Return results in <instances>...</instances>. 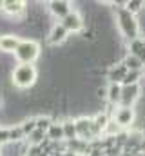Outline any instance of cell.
Instances as JSON below:
<instances>
[{
  "label": "cell",
  "mask_w": 145,
  "mask_h": 156,
  "mask_svg": "<svg viewBox=\"0 0 145 156\" xmlns=\"http://www.w3.org/2000/svg\"><path fill=\"white\" fill-rule=\"evenodd\" d=\"M62 129H64V140L72 142L78 138L76 134V125H74V118H64L62 120Z\"/></svg>",
  "instance_id": "obj_14"
},
{
  "label": "cell",
  "mask_w": 145,
  "mask_h": 156,
  "mask_svg": "<svg viewBox=\"0 0 145 156\" xmlns=\"http://www.w3.org/2000/svg\"><path fill=\"white\" fill-rule=\"evenodd\" d=\"M35 120H36V129H40V131H44V133H47L49 127L55 123L49 115H38V116H35Z\"/></svg>",
  "instance_id": "obj_22"
},
{
  "label": "cell",
  "mask_w": 145,
  "mask_h": 156,
  "mask_svg": "<svg viewBox=\"0 0 145 156\" xmlns=\"http://www.w3.org/2000/svg\"><path fill=\"white\" fill-rule=\"evenodd\" d=\"M15 60L18 64H35L36 58L40 56V45L35 40H20L16 51H15Z\"/></svg>",
  "instance_id": "obj_3"
},
{
  "label": "cell",
  "mask_w": 145,
  "mask_h": 156,
  "mask_svg": "<svg viewBox=\"0 0 145 156\" xmlns=\"http://www.w3.org/2000/svg\"><path fill=\"white\" fill-rule=\"evenodd\" d=\"M114 9V18H116V24L123 35V38L127 42H133V40L140 38V22L134 15H131L125 7H112Z\"/></svg>",
  "instance_id": "obj_1"
},
{
  "label": "cell",
  "mask_w": 145,
  "mask_h": 156,
  "mask_svg": "<svg viewBox=\"0 0 145 156\" xmlns=\"http://www.w3.org/2000/svg\"><path fill=\"white\" fill-rule=\"evenodd\" d=\"M142 78H143V71H129L123 78L122 85H136V83H140Z\"/></svg>",
  "instance_id": "obj_21"
},
{
  "label": "cell",
  "mask_w": 145,
  "mask_h": 156,
  "mask_svg": "<svg viewBox=\"0 0 145 156\" xmlns=\"http://www.w3.org/2000/svg\"><path fill=\"white\" fill-rule=\"evenodd\" d=\"M122 153H123V149L118 147V145H114V147H111L107 151H104V156H122Z\"/></svg>",
  "instance_id": "obj_26"
},
{
  "label": "cell",
  "mask_w": 145,
  "mask_h": 156,
  "mask_svg": "<svg viewBox=\"0 0 145 156\" xmlns=\"http://www.w3.org/2000/svg\"><path fill=\"white\" fill-rule=\"evenodd\" d=\"M127 53L133 55V56H136V58H140L145 64V38L140 37V38L129 42V44H127Z\"/></svg>",
  "instance_id": "obj_13"
},
{
  "label": "cell",
  "mask_w": 145,
  "mask_h": 156,
  "mask_svg": "<svg viewBox=\"0 0 145 156\" xmlns=\"http://www.w3.org/2000/svg\"><path fill=\"white\" fill-rule=\"evenodd\" d=\"M69 38V33L65 31V27L62 24H53L51 29H49V35H47V42L51 45H62L65 44Z\"/></svg>",
  "instance_id": "obj_10"
},
{
  "label": "cell",
  "mask_w": 145,
  "mask_h": 156,
  "mask_svg": "<svg viewBox=\"0 0 145 156\" xmlns=\"http://www.w3.org/2000/svg\"><path fill=\"white\" fill-rule=\"evenodd\" d=\"M0 156H2V154H0Z\"/></svg>",
  "instance_id": "obj_31"
},
{
  "label": "cell",
  "mask_w": 145,
  "mask_h": 156,
  "mask_svg": "<svg viewBox=\"0 0 145 156\" xmlns=\"http://www.w3.org/2000/svg\"><path fill=\"white\" fill-rule=\"evenodd\" d=\"M123 66L127 67V71H143L145 69V64L140 60V58H136V56H133V55H125L123 56Z\"/></svg>",
  "instance_id": "obj_17"
},
{
  "label": "cell",
  "mask_w": 145,
  "mask_h": 156,
  "mask_svg": "<svg viewBox=\"0 0 145 156\" xmlns=\"http://www.w3.org/2000/svg\"><path fill=\"white\" fill-rule=\"evenodd\" d=\"M26 134H24V131H22V127H20V123H16V125H11L9 127V142L11 144H24L26 142Z\"/></svg>",
  "instance_id": "obj_18"
},
{
  "label": "cell",
  "mask_w": 145,
  "mask_h": 156,
  "mask_svg": "<svg viewBox=\"0 0 145 156\" xmlns=\"http://www.w3.org/2000/svg\"><path fill=\"white\" fill-rule=\"evenodd\" d=\"M38 80V71L33 64H18L11 73V83L18 89H33Z\"/></svg>",
  "instance_id": "obj_2"
},
{
  "label": "cell",
  "mask_w": 145,
  "mask_h": 156,
  "mask_svg": "<svg viewBox=\"0 0 145 156\" xmlns=\"http://www.w3.org/2000/svg\"><path fill=\"white\" fill-rule=\"evenodd\" d=\"M60 24L65 27L67 33H82V31H83V26H85L83 16H82L78 11H74V9H72L65 18L60 20Z\"/></svg>",
  "instance_id": "obj_6"
},
{
  "label": "cell",
  "mask_w": 145,
  "mask_h": 156,
  "mask_svg": "<svg viewBox=\"0 0 145 156\" xmlns=\"http://www.w3.org/2000/svg\"><path fill=\"white\" fill-rule=\"evenodd\" d=\"M112 120L118 123L120 129L133 127L134 120H136V111H134V107H116V113H114Z\"/></svg>",
  "instance_id": "obj_5"
},
{
  "label": "cell",
  "mask_w": 145,
  "mask_h": 156,
  "mask_svg": "<svg viewBox=\"0 0 145 156\" xmlns=\"http://www.w3.org/2000/svg\"><path fill=\"white\" fill-rule=\"evenodd\" d=\"M120 98H122V85L120 83H109L107 85V104L120 105Z\"/></svg>",
  "instance_id": "obj_15"
},
{
  "label": "cell",
  "mask_w": 145,
  "mask_h": 156,
  "mask_svg": "<svg viewBox=\"0 0 145 156\" xmlns=\"http://www.w3.org/2000/svg\"><path fill=\"white\" fill-rule=\"evenodd\" d=\"M2 11L9 16H24L26 11H27V2L24 0H4V5H2Z\"/></svg>",
  "instance_id": "obj_7"
},
{
  "label": "cell",
  "mask_w": 145,
  "mask_h": 156,
  "mask_svg": "<svg viewBox=\"0 0 145 156\" xmlns=\"http://www.w3.org/2000/svg\"><path fill=\"white\" fill-rule=\"evenodd\" d=\"M9 144V127H0V145Z\"/></svg>",
  "instance_id": "obj_25"
},
{
  "label": "cell",
  "mask_w": 145,
  "mask_h": 156,
  "mask_svg": "<svg viewBox=\"0 0 145 156\" xmlns=\"http://www.w3.org/2000/svg\"><path fill=\"white\" fill-rule=\"evenodd\" d=\"M142 96V87L140 83L136 85H122V98L118 107H134V104Z\"/></svg>",
  "instance_id": "obj_4"
},
{
  "label": "cell",
  "mask_w": 145,
  "mask_h": 156,
  "mask_svg": "<svg viewBox=\"0 0 145 156\" xmlns=\"http://www.w3.org/2000/svg\"><path fill=\"white\" fill-rule=\"evenodd\" d=\"M0 151H2V145H0Z\"/></svg>",
  "instance_id": "obj_30"
},
{
  "label": "cell",
  "mask_w": 145,
  "mask_h": 156,
  "mask_svg": "<svg viewBox=\"0 0 145 156\" xmlns=\"http://www.w3.org/2000/svg\"><path fill=\"white\" fill-rule=\"evenodd\" d=\"M18 44H20L18 35H11V33L0 35V53H4V55H15Z\"/></svg>",
  "instance_id": "obj_11"
},
{
  "label": "cell",
  "mask_w": 145,
  "mask_h": 156,
  "mask_svg": "<svg viewBox=\"0 0 145 156\" xmlns=\"http://www.w3.org/2000/svg\"><path fill=\"white\" fill-rule=\"evenodd\" d=\"M127 73H129V71H127V67L123 66V62H118V64H114V66H109L105 76H107L109 83H120V85H122V82H123V78H125Z\"/></svg>",
  "instance_id": "obj_12"
},
{
  "label": "cell",
  "mask_w": 145,
  "mask_h": 156,
  "mask_svg": "<svg viewBox=\"0 0 145 156\" xmlns=\"http://www.w3.org/2000/svg\"><path fill=\"white\" fill-rule=\"evenodd\" d=\"M127 140H129V131H125V129H122V131H120V133L114 136V142H116V145H118V147H122V149L127 145Z\"/></svg>",
  "instance_id": "obj_24"
},
{
  "label": "cell",
  "mask_w": 145,
  "mask_h": 156,
  "mask_svg": "<svg viewBox=\"0 0 145 156\" xmlns=\"http://www.w3.org/2000/svg\"><path fill=\"white\" fill-rule=\"evenodd\" d=\"M136 156H145V153H138V154H136Z\"/></svg>",
  "instance_id": "obj_29"
},
{
  "label": "cell",
  "mask_w": 145,
  "mask_h": 156,
  "mask_svg": "<svg viewBox=\"0 0 145 156\" xmlns=\"http://www.w3.org/2000/svg\"><path fill=\"white\" fill-rule=\"evenodd\" d=\"M47 9H49V13L55 18H60L62 20V18H65L72 11V4L67 2V0H53V2L47 4Z\"/></svg>",
  "instance_id": "obj_8"
},
{
  "label": "cell",
  "mask_w": 145,
  "mask_h": 156,
  "mask_svg": "<svg viewBox=\"0 0 145 156\" xmlns=\"http://www.w3.org/2000/svg\"><path fill=\"white\" fill-rule=\"evenodd\" d=\"M140 153H145V138L142 140V144H140Z\"/></svg>",
  "instance_id": "obj_27"
},
{
  "label": "cell",
  "mask_w": 145,
  "mask_h": 156,
  "mask_svg": "<svg viewBox=\"0 0 145 156\" xmlns=\"http://www.w3.org/2000/svg\"><path fill=\"white\" fill-rule=\"evenodd\" d=\"M45 140H47V136H45V133H44V131H40V129L33 131V133L26 138V142H27L29 145H36V147H40Z\"/></svg>",
  "instance_id": "obj_19"
},
{
  "label": "cell",
  "mask_w": 145,
  "mask_h": 156,
  "mask_svg": "<svg viewBox=\"0 0 145 156\" xmlns=\"http://www.w3.org/2000/svg\"><path fill=\"white\" fill-rule=\"evenodd\" d=\"M49 142H64V129H62V122H55L49 131L45 133Z\"/></svg>",
  "instance_id": "obj_16"
},
{
  "label": "cell",
  "mask_w": 145,
  "mask_h": 156,
  "mask_svg": "<svg viewBox=\"0 0 145 156\" xmlns=\"http://www.w3.org/2000/svg\"><path fill=\"white\" fill-rule=\"evenodd\" d=\"M125 9L131 13V15H140V13H143L145 9V2L143 0H127V4H125Z\"/></svg>",
  "instance_id": "obj_20"
},
{
  "label": "cell",
  "mask_w": 145,
  "mask_h": 156,
  "mask_svg": "<svg viewBox=\"0 0 145 156\" xmlns=\"http://www.w3.org/2000/svg\"><path fill=\"white\" fill-rule=\"evenodd\" d=\"M74 125H76V134L80 140L83 142H91V116H76L74 118Z\"/></svg>",
  "instance_id": "obj_9"
},
{
  "label": "cell",
  "mask_w": 145,
  "mask_h": 156,
  "mask_svg": "<svg viewBox=\"0 0 145 156\" xmlns=\"http://www.w3.org/2000/svg\"><path fill=\"white\" fill-rule=\"evenodd\" d=\"M2 5H4V0H0V9H2Z\"/></svg>",
  "instance_id": "obj_28"
},
{
  "label": "cell",
  "mask_w": 145,
  "mask_h": 156,
  "mask_svg": "<svg viewBox=\"0 0 145 156\" xmlns=\"http://www.w3.org/2000/svg\"><path fill=\"white\" fill-rule=\"evenodd\" d=\"M20 127H22L24 134H26V136H29L33 131H36V120H35V116H27L22 123H20Z\"/></svg>",
  "instance_id": "obj_23"
}]
</instances>
